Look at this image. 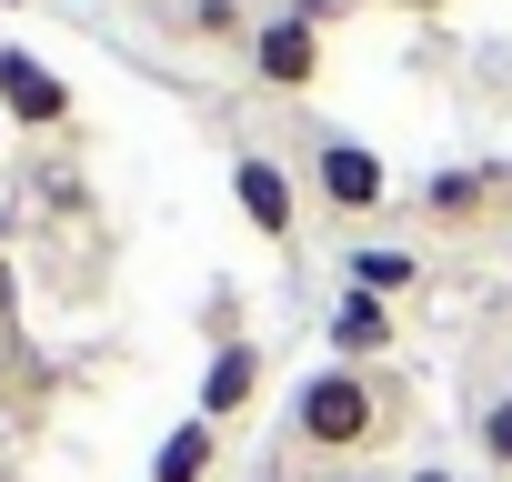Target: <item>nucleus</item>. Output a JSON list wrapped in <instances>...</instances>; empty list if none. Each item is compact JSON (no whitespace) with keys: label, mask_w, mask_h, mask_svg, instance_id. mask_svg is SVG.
I'll list each match as a JSON object with an SVG mask.
<instances>
[{"label":"nucleus","mask_w":512,"mask_h":482,"mask_svg":"<svg viewBox=\"0 0 512 482\" xmlns=\"http://www.w3.org/2000/svg\"><path fill=\"white\" fill-rule=\"evenodd\" d=\"M322 342H332V362H392V302H372V292H342L332 282V312H322Z\"/></svg>","instance_id":"9b49d317"},{"label":"nucleus","mask_w":512,"mask_h":482,"mask_svg":"<svg viewBox=\"0 0 512 482\" xmlns=\"http://www.w3.org/2000/svg\"><path fill=\"white\" fill-rule=\"evenodd\" d=\"M251 31H262V11L251 0H161V41H181V51H251Z\"/></svg>","instance_id":"9d476101"},{"label":"nucleus","mask_w":512,"mask_h":482,"mask_svg":"<svg viewBox=\"0 0 512 482\" xmlns=\"http://www.w3.org/2000/svg\"><path fill=\"white\" fill-rule=\"evenodd\" d=\"M211 472H221V422L181 412V422L151 442V482H211Z\"/></svg>","instance_id":"f8f14e48"},{"label":"nucleus","mask_w":512,"mask_h":482,"mask_svg":"<svg viewBox=\"0 0 512 482\" xmlns=\"http://www.w3.org/2000/svg\"><path fill=\"white\" fill-rule=\"evenodd\" d=\"M41 211H51V221H81V211H91V181H81V161H71V151H51V161H41Z\"/></svg>","instance_id":"ddd939ff"},{"label":"nucleus","mask_w":512,"mask_h":482,"mask_svg":"<svg viewBox=\"0 0 512 482\" xmlns=\"http://www.w3.org/2000/svg\"><path fill=\"white\" fill-rule=\"evenodd\" d=\"M0 382H11V352H0Z\"/></svg>","instance_id":"a211bd4d"},{"label":"nucleus","mask_w":512,"mask_h":482,"mask_svg":"<svg viewBox=\"0 0 512 482\" xmlns=\"http://www.w3.org/2000/svg\"><path fill=\"white\" fill-rule=\"evenodd\" d=\"M262 392H272V352L251 342V332H211V362H201V402H191V412L231 432V422H251Z\"/></svg>","instance_id":"6e6552de"},{"label":"nucleus","mask_w":512,"mask_h":482,"mask_svg":"<svg viewBox=\"0 0 512 482\" xmlns=\"http://www.w3.org/2000/svg\"><path fill=\"white\" fill-rule=\"evenodd\" d=\"M0 11H21V0H0Z\"/></svg>","instance_id":"6ab92c4d"},{"label":"nucleus","mask_w":512,"mask_h":482,"mask_svg":"<svg viewBox=\"0 0 512 482\" xmlns=\"http://www.w3.org/2000/svg\"><path fill=\"white\" fill-rule=\"evenodd\" d=\"M282 11H292L302 31H322V41H332V31H342V11H352V0H282Z\"/></svg>","instance_id":"4468645a"},{"label":"nucleus","mask_w":512,"mask_h":482,"mask_svg":"<svg viewBox=\"0 0 512 482\" xmlns=\"http://www.w3.org/2000/svg\"><path fill=\"white\" fill-rule=\"evenodd\" d=\"M292 171H302V201H312L322 221H342L352 241H362L372 221H392V211H402L392 161H382L362 131H342V121H302V131H292Z\"/></svg>","instance_id":"f03ea898"},{"label":"nucleus","mask_w":512,"mask_h":482,"mask_svg":"<svg viewBox=\"0 0 512 482\" xmlns=\"http://www.w3.org/2000/svg\"><path fill=\"white\" fill-rule=\"evenodd\" d=\"M412 482H462V472L452 462H412Z\"/></svg>","instance_id":"2eb2a0df"},{"label":"nucleus","mask_w":512,"mask_h":482,"mask_svg":"<svg viewBox=\"0 0 512 482\" xmlns=\"http://www.w3.org/2000/svg\"><path fill=\"white\" fill-rule=\"evenodd\" d=\"M332 282H342V292H372V302H422V292L442 282V262L422 252V241L362 231V241H342V252H332Z\"/></svg>","instance_id":"0eeeda50"},{"label":"nucleus","mask_w":512,"mask_h":482,"mask_svg":"<svg viewBox=\"0 0 512 482\" xmlns=\"http://www.w3.org/2000/svg\"><path fill=\"white\" fill-rule=\"evenodd\" d=\"M402 211L432 241H512V161H442L402 191Z\"/></svg>","instance_id":"7ed1b4c3"},{"label":"nucleus","mask_w":512,"mask_h":482,"mask_svg":"<svg viewBox=\"0 0 512 482\" xmlns=\"http://www.w3.org/2000/svg\"><path fill=\"white\" fill-rule=\"evenodd\" d=\"M0 131H11V121H0Z\"/></svg>","instance_id":"aec40b11"},{"label":"nucleus","mask_w":512,"mask_h":482,"mask_svg":"<svg viewBox=\"0 0 512 482\" xmlns=\"http://www.w3.org/2000/svg\"><path fill=\"white\" fill-rule=\"evenodd\" d=\"M402 432H412V392L382 362H312L282 402V442L332 472H372V452H392Z\"/></svg>","instance_id":"f257e3e1"},{"label":"nucleus","mask_w":512,"mask_h":482,"mask_svg":"<svg viewBox=\"0 0 512 482\" xmlns=\"http://www.w3.org/2000/svg\"><path fill=\"white\" fill-rule=\"evenodd\" d=\"M241 71H251V91H272V101H312L322 71H332V41L302 31L292 11H262V31H251V51H241Z\"/></svg>","instance_id":"423d86ee"},{"label":"nucleus","mask_w":512,"mask_h":482,"mask_svg":"<svg viewBox=\"0 0 512 482\" xmlns=\"http://www.w3.org/2000/svg\"><path fill=\"white\" fill-rule=\"evenodd\" d=\"M462 422H472V462L492 482H512V362L482 342L472 372H462Z\"/></svg>","instance_id":"1a4fd4ad"},{"label":"nucleus","mask_w":512,"mask_h":482,"mask_svg":"<svg viewBox=\"0 0 512 482\" xmlns=\"http://www.w3.org/2000/svg\"><path fill=\"white\" fill-rule=\"evenodd\" d=\"M322 482H392V472H322Z\"/></svg>","instance_id":"f3484780"},{"label":"nucleus","mask_w":512,"mask_h":482,"mask_svg":"<svg viewBox=\"0 0 512 482\" xmlns=\"http://www.w3.org/2000/svg\"><path fill=\"white\" fill-rule=\"evenodd\" d=\"M231 211L251 221V241H272V252H302L312 201H302V171H292L282 151H262V141H241V151H231Z\"/></svg>","instance_id":"20e7f679"},{"label":"nucleus","mask_w":512,"mask_h":482,"mask_svg":"<svg viewBox=\"0 0 512 482\" xmlns=\"http://www.w3.org/2000/svg\"><path fill=\"white\" fill-rule=\"evenodd\" d=\"M0 121L31 131V141H51V151H71L81 141V91L51 61H31L21 41H0Z\"/></svg>","instance_id":"39448f33"},{"label":"nucleus","mask_w":512,"mask_h":482,"mask_svg":"<svg viewBox=\"0 0 512 482\" xmlns=\"http://www.w3.org/2000/svg\"><path fill=\"white\" fill-rule=\"evenodd\" d=\"M382 11H452V0H382Z\"/></svg>","instance_id":"dca6fc26"}]
</instances>
